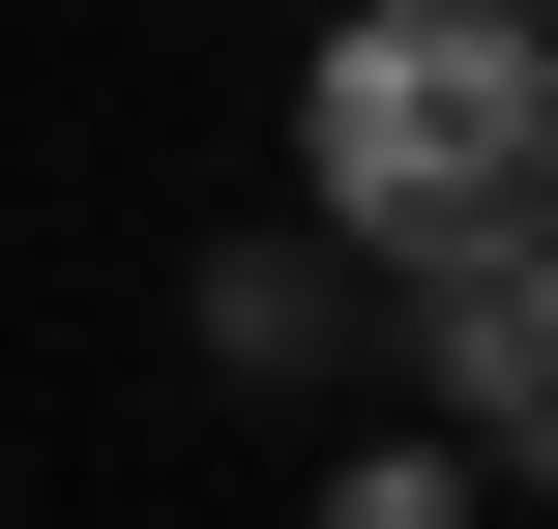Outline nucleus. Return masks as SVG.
I'll return each mask as SVG.
<instances>
[{
    "mask_svg": "<svg viewBox=\"0 0 558 529\" xmlns=\"http://www.w3.org/2000/svg\"><path fill=\"white\" fill-rule=\"evenodd\" d=\"M294 177H324V236H353L383 294L558 236V29L530 0H353V29L294 59Z\"/></svg>",
    "mask_w": 558,
    "mask_h": 529,
    "instance_id": "obj_1",
    "label": "nucleus"
},
{
    "mask_svg": "<svg viewBox=\"0 0 558 529\" xmlns=\"http://www.w3.org/2000/svg\"><path fill=\"white\" fill-rule=\"evenodd\" d=\"M412 294H441V383L530 442V412H558V236H500V265H412Z\"/></svg>",
    "mask_w": 558,
    "mask_h": 529,
    "instance_id": "obj_2",
    "label": "nucleus"
},
{
    "mask_svg": "<svg viewBox=\"0 0 558 529\" xmlns=\"http://www.w3.org/2000/svg\"><path fill=\"white\" fill-rule=\"evenodd\" d=\"M530 29H558V0H530Z\"/></svg>",
    "mask_w": 558,
    "mask_h": 529,
    "instance_id": "obj_3",
    "label": "nucleus"
}]
</instances>
